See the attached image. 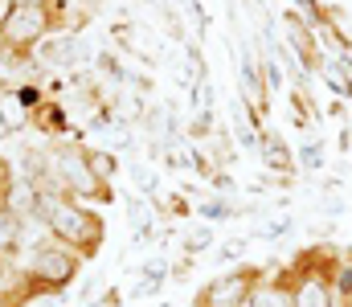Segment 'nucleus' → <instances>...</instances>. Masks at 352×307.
I'll return each mask as SVG.
<instances>
[{
	"instance_id": "f257e3e1",
	"label": "nucleus",
	"mask_w": 352,
	"mask_h": 307,
	"mask_svg": "<svg viewBox=\"0 0 352 307\" xmlns=\"http://www.w3.org/2000/svg\"><path fill=\"white\" fill-rule=\"evenodd\" d=\"M45 148H50V168H54V177H58V185H62L66 197H74V201H82V205L115 201V189L94 177L82 139H50Z\"/></svg>"
},
{
	"instance_id": "f03ea898",
	"label": "nucleus",
	"mask_w": 352,
	"mask_h": 307,
	"mask_svg": "<svg viewBox=\"0 0 352 307\" xmlns=\"http://www.w3.org/2000/svg\"><path fill=\"white\" fill-rule=\"evenodd\" d=\"M50 234H54V242L78 250L82 258H94L102 250V242H107V225H102L98 209L74 201V197H62L50 209Z\"/></svg>"
},
{
	"instance_id": "7ed1b4c3",
	"label": "nucleus",
	"mask_w": 352,
	"mask_h": 307,
	"mask_svg": "<svg viewBox=\"0 0 352 307\" xmlns=\"http://www.w3.org/2000/svg\"><path fill=\"white\" fill-rule=\"evenodd\" d=\"M21 262H25V275H29V287L37 291V295H62L74 279H78V271H82V254L78 250H70V246H62V242H45V246H37L33 254H16Z\"/></svg>"
},
{
	"instance_id": "20e7f679",
	"label": "nucleus",
	"mask_w": 352,
	"mask_h": 307,
	"mask_svg": "<svg viewBox=\"0 0 352 307\" xmlns=\"http://www.w3.org/2000/svg\"><path fill=\"white\" fill-rule=\"evenodd\" d=\"M263 279H266L263 266H238V271H226V275L209 279V283L197 291L192 307H246L250 304V295L258 291Z\"/></svg>"
},
{
	"instance_id": "39448f33",
	"label": "nucleus",
	"mask_w": 352,
	"mask_h": 307,
	"mask_svg": "<svg viewBox=\"0 0 352 307\" xmlns=\"http://www.w3.org/2000/svg\"><path fill=\"white\" fill-rule=\"evenodd\" d=\"M295 307H336V287L324 271L295 275Z\"/></svg>"
},
{
	"instance_id": "423d86ee",
	"label": "nucleus",
	"mask_w": 352,
	"mask_h": 307,
	"mask_svg": "<svg viewBox=\"0 0 352 307\" xmlns=\"http://www.w3.org/2000/svg\"><path fill=\"white\" fill-rule=\"evenodd\" d=\"M127 225H131V246L152 242V234H156V209H152L148 197L131 193V201H127Z\"/></svg>"
},
{
	"instance_id": "0eeeda50",
	"label": "nucleus",
	"mask_w": 352,
	"mask_h": 307,
	"mask_svg": "<svg viewBox=\"0 0 352 307\" xmlns=\"http://www.w3.org/2000/svg\"><path fill=\"white\" fill-rule=\"evenodd\" d=\"M246 307H295V283H291L287 275H278V279H270V283L263 279Z\"/></svg>"
},
{
	"instance_id": "6e6552de",
	"label": "nucleus",
	"mask_w": 352,
	"mask_h": 307,
	"mask_svg": "<svg viewBox=\"0 0 352 307\" xmlns=\"http://www.w3.org/2000/svg\"><path fill=\"white\" fill-rule=\"evenodd\" d=\"M263 168H270V172H278V177H291L295 172V152L274 135V131H266V139H263Z\"/></svg>"
},
{
	"instance_id": "1a4fd4ad",
	"label": "nucleus",
	"mask_w": 352,
	"mask_h": 307,
	"mask_svg": "<svg viewBox=\"0 0 352 307\" xmlns=\"http://www.w3.org/2000/svg\"><path fill=\"white\" fill-rule=\"evenodd\" d=\"M37 201H41V189L29 185L25 177H12V185L4 193V209H12L16 217H29V213H37Z\"/></svg>"
},
{
	"instance_id": "9d476101",
	"label": "nucleus",
	"mask_w": 352,
	"mask_h": 307,
	"mask_svg": "<svg viewBox=\"0 0 352 307\" xmlns=\"http://www.w3.org/2000/svg\"><path fill=\"white\" fill-rule=\"evenodd\" d=\"M242 95H246V102L254 106V115H263L266 106V82H263V66L254 62V58H242Z\"/></svg>"
},
{
	"instance_id": "9b49d317",
	"label": "nucleus",
	"mask_w": 352,
	"mask_h": 307,
	"mask_svg": "<svg viewBox=\"0 0 352 307\" xmlns=\"http://www.w3.org/2000/svg\"><path fill=\"white\" fill-rule=\"evenodd\" d=\"M320 70H324V82H328L332 95L352 99V58H324Z\"/></svg>"
},
{
	"instance_id": "f8f14e48",
	"label": "nucleus",
	"mask_w": 352,
	"mask_h": 307,
	"mask_svg": "<svg viewBox=\"0 0 352 307\" xmlns=\"http://www.w3.org/2000/svg\"><path fill=\"white\" fill-rule=\"evenodd\" d=\"M0 119L8 123L12 135H25V131L33 127V111L16 99V91H4V95H0Z\"/></svg>"
},
{
	"instance_id": "ddd939ff",
	"label": "nucleus",
	"mask_w": 352,
	"mask_h": 307,
	"mask_svg": "<svg viewBox=\"0 0 352 307\" xmlns=\"http://www.w3.org/2000/svg\"><path fill=\"white\" fill-rule=\"evenodd\" d=\"M127 181H131V193L135 197H156V189H160V172L152 164H144V160H135L127 168Z\"/></svg>"
},
{
	"instance_id": "4468645a",
	"label": "nucleus",
	"mask_w": 352,
	"mask_h": 307,
	"mask_svg": "<svg viewBox=\"0 0 352 307\" xmlns=\"http://www.w3.org/2000/svg\"><path fill=\"white\" fill-rule=\"evenodd\" d=\"M0 254L4 258L21 254V217L12 209H4V205H0Z\"/></svg>"
},
{
	"instance_id": "2eb2a0df",
	"label": "nucleus",
	"mask_w": 352,
	"mask_h": 307,
	"mask_svg": "<svg viewBox=\"0 0 352 307\" xmlns=\"http://www.w3.org/2000/svg\"><path fill=\"white\" fill-rule=\"evenodd\" d=\"M87 160L90 168H94V177L98 181H115V172H119V160H115V152H107V148H87Z\"/></svg>"
},
{
	"instance_id": "dca6fc26",
	"label": "nucleus",
	"mask_w": 352,
	"mask_h": 307,
	"mask_svg": "<svg viewBox=\"0 0 352 307\" xmlns=\"http://www.w3.org/2000/svg\"><path fill=\"white\" fill-rule=\"evenodd\" d=\"M213 135H217V131H213V111H197L192 123H188V135H184V139L205 144V139H213Z\"/></svg>"
},
{
	"instance_id": "f3484780",
	"label": "nucleus",
	"mask_w": 352,
	"mask_h": 307,
	"mask_svg": "<svg viewBox=\"0 0 352 307\" xmlns=\"http://www.w3.org/2000/svg\"><path fill=\"white\" fill-rule=\"evenodd\" d=\"M197 213H201L205 221H226V217H234L238 209H234V201H226V197H209V201L197 205Z\"/></svg>"
},
{
	"instance_id": "a211bd4d",
	"label": "nucleus",
	"mask_w": 352,
	"mask_h": 307,
	"mask_svg": "<svg viewBox=\"0 0 352 307\" xmlns=\"http://www.w3.org/2000/svg\"><path fill=\"white\" fill-rule=\"evenodd\" d=\"M140 279L152 283V287H160V283L168 279V258H148V262L140 266Z\"/></svg>"
},
{
	"instance_id": "6ab92c4d",
	"label": "nucleus",
	"mask_w": 352,
	"mask_h": 307,
	"mask_svg": "<svg viewBox=\"0 0 352 307\" xmlns=\"http://www.w3.org/2000/svg\"><path fill=\"white\" fill-rule=\"evenodd\" d=\"M299 164H303V168H324V144H320V139H307V144L299 148Z\"/></svg>"
},
{
	"instance_id": "aec40b11",
	"label": "nucleus",
	"mask_w": 352,
	"mask_h": 307,
	"mask_svg": "<svg viewBox=\"0 0 352 307\" xmlns=\"http://www.w3.org/2000/svg\"><path fill=\"white\" fill-rule=\"evenodd\" d=\"M192 106H197V111H213V82H209V78H201V82L192 87Z\"/></svg>"
},
{
	"instance_id": "412c9836",
	"label": "nucleus",
	"mask_w": 352,
	"mask_h": 307,
	"mask_svg": "<svg viewBox=\"0 0 352 307\" xmlns=\"http://www.w3.org/2000/svg\"><path fill=\"white\" fill-rule=\"evenodd\" d=\"M287 229H291V217H274V221H266L263 229H258V238H266V242H278Z\"/></svg>"
},
{
	"instance_id": "4be33fe9",
	"label": "nucleus",
	"mask_w": 352,
	"mask_h": 307,
	"mask_svg": "<svg viewBox=\"0 0 352 307\" xmlns=\"http://www.w3.org/2000/svg\"><path fill=\"white\" fill-rule=\"evenodd\" d=\"M213 246V229H197L192 238H184V250L188 254H197V250H209Z\"/></svg>"
},
{
	"instance_id": "5701e85b",
	"label": "nucleus",
	"mask_w": 352,
	"mask_h": 307,
	"mask_svg": "<svg viewBox=\"0 0 352 307\" xmlns=\"http://www.w3.org/2000/svg\"><path fill=\"white\" fill-rule=\"evenodd\" d=\"M242 250H246V238H230V242L217 250V258H221V262H230V258H238Z\"/></svg>"
},
{
	"instance_id": "b1692460",
	"label": "nucleus",
	"mask_w": 352,
	"mask_h": 307,
	"mask_svg": "<svg viewBox=\"0 0 352 307\" xmlns=\"http://www.w3.org/2000/svg\"><path fill=\"white\" fill-rule=\"evenodd\" d=\"M213 185H217V189H234V177H226V172H217V177H213Z\"/></svg>"
},
{
	"instance_id": "393cba45",
	"label": "nucleus",
	"mask_w": 352,
	"mask_h": 307,
	"mask_svg": "<svg viewBox=\"0 0 352 307\" xmlns=\"http://www.w3.org/2000/svg\"><path fill=\"white\" fill-rule=\"evenodd\" d=\"M12 8H16V4H12V0H0V25H4V21H8V16H12Z\"/></svg>"
},
{
	"instance_id": "a878e982",
	"label": "nucleus",
	"mask_w": 352,
	"mask_h": 307,
	"mask_svg": "<svg viewBox=\"0 0 352 307\" xmlns=\"http://www.w3.org/2000/svg\"><path fill=\"white\" fill-rule=\"evenodd\" d=\"M0 139H12V131H8V123L0 119Z\"/></svg>"
},
{
	"instance_id": "bb28decb",
	"label": "nucleus",
	"mask_w": 352,
	"mask_h": 307,
	"mask_svg": "<svg viewBox=\"0 0 352 307\" xmlns=\"http://www.w3.org/2000/svg\"><path fill=\"white\" fill-rule=\"evenodd\" d=\"M4 91H12V78H4V74H0V95H4Z\"/></svg>"
},
{
	"instance_id": "cd10ccee",
	"label": "nucleus",
	"mask_w": 352,
	"mask_h": 307,
	"mask_svg": "<svg viewBox=\"0 0 352 307\" xmlns=\"http://www.w3.org/2000/svg\"><path fill=\"white\" fill-rule=\"evenodd\" d=\"M0 49H4V33H0Z\"/></svg>"
},
{
	"instance_id": "c85d7f7f",
	"label": "nucleus",
	"mask_w": 352,
	"mask_h": 307,
	"mask_svg": "<svg viewBox=\"0 0 352 307\" xmlns=\"http://www.w3.org/2000/svg\"><path fill=\"white\" fill-rule=\"evenodd\" d=\"M0 266H4V254H0Z\"/></svg>"
}]
</instances>
